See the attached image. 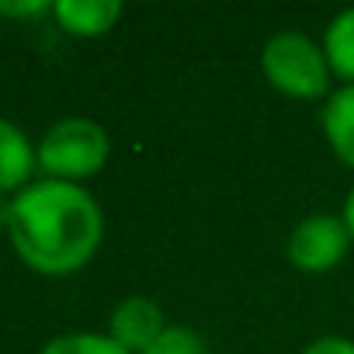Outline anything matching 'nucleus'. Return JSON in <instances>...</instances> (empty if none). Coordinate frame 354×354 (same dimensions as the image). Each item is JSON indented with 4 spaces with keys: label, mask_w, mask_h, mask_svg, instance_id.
Wrapping results in <instances>:
<instances>
[{
    "label": "nucleus",
    "mask_w": 354,
    "mask_h": 354,
    "mask_svg": "<svg viewBox=\"0 0 354 354\" xmlns=\"http://www.w3.org/2000/svg\"><path fill=\"white\" fill-rule=\"evenodd\" d=\"M8 233L32 271L59 278L91 264L104 240V212L84 185L46 177L11 198Z\"/></svg>",
    "instance_id": "obj_1"
},
{
    "label": "nucleus",
    "mask_w": 354,
    "mask_h": 354,
    "mask_svg": "<svg viewBox=\"0 0 354 354\" xmlns=\"http://www.w3.org/2000/svg\"><path fill=\"white\" fill-rule=\"evenodd\" d=\"M39 354H129L122 344H115L108 333H63L53 337Z\"/></svg>",
    "instance_id": "obj_10"
},
{
    "label": "nucleus",
    "mask_w": 354,
    "mask_h": 354,
    "mask_svg": "<svg viewBox=\"0 0 354 354\" xmlns=\"http://www.w3.org/2000/svg\"><path fill=\"white\" fill-rule=\"evenodd\" d=\"M35 163H39V149L32 146L25 129H18L8 118H0V195L28 188L25 181L32 177Z\"/></svg>",
    "instance_id": "obj_7"
},
{
    "label": "nucleus",
    "mask_w": 354,
    "mask_h": 354,
    "mask_svg": "<svg viewBox=\"0 0 354 354\" xmlns=\"http://www.w3.org/2000/svg\"><path fill=\"white\" fill-rule=\"evenodd\" d=\"M53 18L59 21L63 32H70L77 39H97L118 25L122 4L118 0H56Z\"/></svg>",
    "instance_id": "obj_6"
},
{
    "label": "nucleus",
    "mask_w": 354,
    "mask_h": 354,
    "mask_svg": "<svg viewBox=\"0 0 354 354\" xmlns=\"http://www.w3.org/2000/svg\"><path fill=\"white\" fill-rule=\"evenodd\" d=\"M142 354H209V344H205L202 333L192 330V326L167 323V330H163Z\"/></svg>",
    "instance_id": "obj_11"
},
{
    "label": "nucleus",
    "mask_w": 354,
    "mask_h": 354,
    "mask_svg": "<svg viewBox=\"0 0 354 354\" xmlns=\"http://www.w3.org/2000/svg\"><path fill=\"white\" fill-rule=\"evenodd\" d=\"M111 156V136L94 118H63L39 139V167L53 181L80 185L101 174Z\"/></svg>",
    "instance_id": "obj_3"
},
{
    "label": "nucleus",
    "mask_w": 354,
    "mask_h": 354,
    "mask_svg": "<svg viewBox=\"0 0 354 354\" xmlns=\"http://www.w3.org/2000/svg\"><path fill=\"white\" fill-rule=\"evenodd\" d=\"M163 330H167L163 309L153 299H146V295L122 299L111 309V319H108V337L115 344H122L129 354H142Z\"/></svg>",
    "instance_id": "obj_5"
},
{
    "label": "nucleus",
    "mask_w": 354,
    "mask_h": 354,
    "mask_svg": "<svg viewBox=\"0 0 354 354\" xmlns=\"http://www.w3.org/2000/svg\"><path fill=\"white\" fill-rule=\"evenodd\" d=\"M302 354H354V340L340 333H323L302 347Z\"/></svg>",
    "instance_id": "obj_12"
},
{
    "label": "nucleus",
    "mask_w": 354,
    "mask_h": 354,
    "mask_svg": "<svg viewBox=\"0 0 354 354\" xmlns=\"http://www.w3.org/2000/svg\"><path fill=\"white\" fill-rule=\"evenodd\" d=\"M8 223H11V202L0 198V226H8Z\"/></svg>",
    "instance_id": "obj_15"
},
{
    "label": "nucleus",
    "mask_w": 354,
    "mask_h": 354,
    "mask_svg": "<svg viewBox=\"0 0 354 354\" xmlns=\"http://www.w3.org/2000/svg\"><path fill=\"white\" fill-rule=\"evenodd\" d=\"M319 125H323V136H326L333 156H337L344 167L354 170V84L337 87V91L323 101Z\"/></svg>",
    "instance_id": "obj_8"
},
{
    "label": "nucleus",
    "mask_w": 354,
    "mask_h": 354,
    "mask_svg": "<svg viewBox=\"0 0 354 354\" xmlns=\"http://www.w3.org/2000/svg\"><path fill=\"white\" fill-rule=\"evenodd\" d=\"M351 247H354V240H351L344 219L333 212H316V216H306L302 223H295V230L288 233L285 254L295 271L326 274L347 257Z\"/></svg>",
    "instance_id": "obj_4"
},
{
    "label": "nucleus",
    "mask_w": 354,
    "mask_h": 354,
    "mask_svg": "<svg viewBox=\"0 0 354 354\" xmlns=\"http://www.w3.org/2000/svg\"><path fill=\"white\" fill-rule=\"evenodd\" d=\"M46 11H53V4H46V0H25V4H4L0 0V15H8V18H32Z\"/></svg>",
    "instance_id": "obj_13"
},
{
    "label": "nucleus",
    "mask_w": 354,
    "mask_h": 354,
    "mask_svg": "<svg viewBox=\"0 0 354 354\" xmlns=\"http://www.w3.org/2000/svg\"><path fill=\"white\" fill-rule=\"evenodd\" d=\"M323 56L330 63V73L344 84H354V8L340 11L326 32H323Z\"/></svg>",
    "instance_id": "obj_9"
},
{
    "label": "nucleus",
    "mask_w": 354,
    "mask_h": 354,
    "mask_svg": "<svg viewBox=\"0 0 354 354\" xmlns=\"http://www.w3.org/2000/svg\"><path fill=\"white\" fill-rule=\"evenodd\" d=\"M340 219H344V226H347V233H351V240H354V188L347 192V202H344Z\"/></svg>",
    "instance_id": "obj_14"
},
{
    "label": "nucleus",
    "mask_w": 354,
    "mask_h": 354,
    "mask_svg": "<svg viewBox=\"0 0 354 354\" xmlns=\"http://www.w3.org/2000/svg\"><path fill=\"white\" fill-rule=\"evenodd\" d=\"M261 73L264 80L292 97V101H319L330 97V63L323 56V46L313 42L302 32H278L261 49Z\"/></svg>",
    "instance_id": "obj_2"
}]
</instances>
